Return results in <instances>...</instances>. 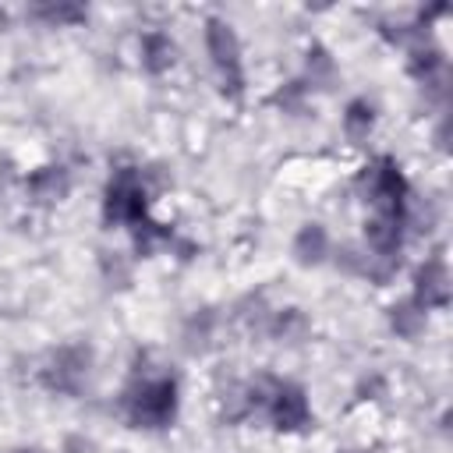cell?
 <instances>
[{
	"instance_id": "obj_4",
	"label": "cell",
	"mask_w": 453,
	"mask_h": 453,
	"mask_svg": "<svg viewBox=\"0 0 453 453\" xmlns=\"http://www.w3.org/2000/svg\"><path fill=\"white\" fill-rule=\"evenodd\" d=\"M149 219V191L134 166H117L103 191V223L106 226H138Z\"/></svg>"
},
{
	"instance_id": "obj_10",
	"label": "cell",
	"mask_w": 453,
	"mask_h": 453,
	"mask_svg": "<svg viewBox=\"0 0 453 453\" xmlns=\"http://www.w3.org/2000/svg\"><path fill=\"white\" fill-rule=\"evenodd\" d=\"M173 39L166 32H145L142 35V67L149 74H163L173 67Z\"/></svg>"
},
{
	"instance_id": "obj_11",
	"label": "cell",
	"mask_w": 453,
	"mask_h": 453,
	"mask_svg": "<svg viewBox=\"0 0 453 453\" xmlns=\"http://www.w3.org/2000/svg\"><path fill=\"white\" fill-rule=\"evenodd\" d=\"M67 188H71V177L64 166H42L28 177V191L35 202H60L67 195Z\"/></svg>"
},
{
	"instance_id": "obj_12",
	"label": "cell",
	"mask_w": 453,
	"mask_h": 453,
	"mask_svg": "<svg viewBox=\"0 0 453 453\" xmlns=\"http://www.w3.org/2000/svg\"><path fill=\"white\" fill-rule=\"evenodd\" d=\"M372 124H375V106H372L368 99H354V103H347V113H343V131H347V138H350V142L368 138Z\"/></svg>"
},
{
	"instance_id": "obj_1",
	"label": "cell",
	"mask_w": 453,
	"mask_h": 453,
	"mask_svg": "<svg viewBox=\"0 0 453 453\" xmlns=\"http://www.w3.org/2000/svg\"><path fill=\"white\" fill-rule=\"evenodd\" d=\"M180 407V386L173 375H145L124 389V414L134 428H170Z\"/></svg>"
},
{
	"instance_id": "obj_8",
	"label": "cell",
	"mask_w": 453,
	"mask_h": 453,
	"mask_svg": "<svg viewBox=\"0 0 453 453\" xmlns=\"http://www.w3.org/2000/svg\"><path fill=\"white\" fill-rule=\"evenodd\" d=\"M407 71H411V78H414L418 85H425V88H442V85H446V57H442V50L432 46V42H418V46L411 50Z\"/></svg>"
},
{
	"instance_id": "obj_15",
	"label": "cell",
	"mask_w": 453,
	"mask_h": 453,
	"mask_svg": "<svg viewBox=\"0 0 453 453\" xmlns=\"http://www.w3.org/2000/svg\"><path fill=\"white\" fill-rule=\"evenodd\" d=\"M11 453H35V449H11Z\"/></svg>"
},
{
	"instance_id": "obj_2",
	"label": "cell",
	"mask_w": 453,
	"mask_h": 453,
	"mask_svg": "<svg viewBox=\"0 0 453 453\" xmlns=\"http://www.w3.org/2000/svg\"><path fill=\"white\" fill-rule=\"evenodd\" d=\"M357 191L365 195L372 216H403L411 219V184L393 156L372 159L357 173Z\"/></svg>"
},
{
	"instance_id": "obj_14",
	"label": "cell",
	"mask_w": 453,
	"mask_h": 453,
	"mask_svg": "<svg viewBox=\"0 0 453 453\" xmlns=\"http://www.w3.org/2000/svg\"><path fill=\"white\" fill-rule=\"evenodd\" d=\"M425 326V311L411 301V304H400V308H393V329L400 333V336H418V329Z\"/></svg>"
},
{
	"instance_id": "obj_6",
	"label": "cell",
	"mask_w": 453,
	"mask_h": 453,
	"mask_svg": "<svg viewBox=\"0 0 453 453\" xmlns=\"http://www.w3.org/2000/svg\"><path fill=\"white\" fill-rule=\"evenodd\" d=\"M265 414L273 421L276 432H301L308 428L311 421V403H308V393L304 386L297 382H269V393H265Z\"/></svg>"
},
{
	"instance_id": "obj_9",
	"label": "cell",
	"mask_w": 453,
	"mask_h": 453,
	"mask_svg": "<svg viewBox=\"0 0 453 453\" xmlns=\"http://www.w3.org/2000/svg\"><path fill=\"white\" fill-rule=\"evenodd\" d=\"M294 255L301 265H319L329 255V234L322 223H304L294 237Z\"/></svg>"
},
{
	"instance_id": "obj_5",
	"label": "cell",
	"mask_w": 453,
	"mask_h": 453,
	"mask_svg": "<svg viewBox=\"0 0 453 453\" xmlns=\"http://www.w3.org/2000/svg\"><path fill=\"white\" fill-rule=\"evenodd\" d=\"M88 368H92V350L85 343H64L50 354L42 368V386L53 393H78L81 382L88 379Z\"/></svg>"
},
{
	"instance_id": "obj_3",
	"label": "cell",
	"mask_w": 453,
	"mask_h": 453,
	"mask_svg": "<svg viewBox=\"0 0 453 453\" xmlns=\"http://www.w3.org/2000/svg\"><path fill=\"white\" fill-rule=\"evenodd\" d=\"M205 50L219 78V92L230 103H241L244 99V60H241V39L234 25L223 18H205Z\"/></svg>"
},
{
	"instance_id": "obj_7",
	"label": "cell",
	"mask_w": 453,
	"mask_h": 453,
	"mask_svg": "<svg viewBox=\"0 0 453 453\" xmlns=\"http://www.w3.org/2000/svg\"><path fill=\"white\" fill-rule=\"evenodd\" d=\"M414 304L421 311H442L449 304V269L442 255H432L414 273Z\"/></svg>"
},
{
	"instance_id": "obj_13",
	"label": "cell",
	"mask_w": 453,
	"mask_h": 453,
	"mask_svg": "<svg viewBox=\"0 0 453 453\" xmlns=\"http://www.w3.org/2000/svg\"><path fill=\"white\" fill-rule=\"evenodd\" d=\"M32 14L39 21H46V25L64 28V25H78L85 18V7H78V4H46V7H35Z\"/></svg>"
}]
</instances>
